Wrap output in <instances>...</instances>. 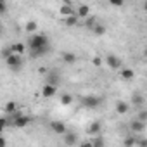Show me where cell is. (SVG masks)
<instances>
[{"mask_svg": "<svg viewBox=\"0 0 147 147\" xmlns=\"http://www.w3.org/2000/svg\"><path fill=\"white\" fill-rule=\"evenodd\" d=\"M16 111H18V104H16V102L11 100V102L5 104V113H7V114H14Z\"/></svg>", "mask_w": 147, "mask_h": 147, "instance_id": "obj_25", "label": "cell"}, {"mask_svg": "<svg viewBox=\"0 0 147 147\" xmlns=\"http://www.w3.org/2000/svg\"><path fill=\"white\" fill-rule=\"evenodd\" d=\"M100 131H102V125H100L99 121H92V123L87 126V133H88L90 137H97V135H100Z\"/></svg>", "mask_w": 147, "mask_h": 147, "instance_id": "obj_8", "label": "cell"}, {"mask_svg": "<svg viewBox=\"0 0 147 147\" xmlns=\"http://www.w3.org/2000/svg\"><path fill=\"white\" fill-rule=\"evenodd\" d=\"M113 7H123L125 5V2H123V0H111V2H109Z\"/></svg>", "mask_w": 147, "mask_h": 147, "instance_id": "obj_29", "label": "cell"}, {"mask_svg": "<svg viewBox=\"0 0 147 147\" xmlns=\"http://www.w3.org/2000/svg\"><path fill=\"white\" fill-rule=\"evenodd\" d=\"M82 102H83L85 107L95 109V107H99V104H100V97H97V95H87V97H83Z\"/></svg>", "mask_w": 147, "mask_h": 147, "instance_id": "obj_4", "label": "cell"}, {"mask_svg": "<svg viewBox=\"0 0 147 147\" xmlns=\"http://www.w3.org/2000/svg\"><path fill=\"white\" fill-rule=\"evenodd\" d=\"M36 28H38L36 21H28V23L24 24V30H26L28 33H36Z\"/></svg>", "mask_w": 147, "mask_h": 147, "instance_id": "obj_23", "label": "cell"}, {"mask_svg": "<svg viewBox=\"0 0 147 147\" xmlns=\"http://www.w3.org/2000/svg\"><path fill=\"white\" fill-rule=\"evenodd\" d=\"M59 102H61L62 106H69V104L73 102V95H71V94H62L61 99H59Z\"/></svg>", "mask_w": 147, "mask_h": 147, "instance_id": "obj_24", "label": "cell"}, {"mask_svg": "<svg viewBox=\"0 0 147 147\" xmlns=\"http://www.w3.org/2000/svg\"><path fill=\"white\" fill-rule=\"evenodd\" d=\"M50 52V45H45V47H40V49H33V50H30V55L33 57V59H38V57H43L45 54H49Z\"/></svg>", "mask_w": 147, "mask_h": 147, "instance_id": "obj_10", "label": "cell"}, {"mask_svg": "<svg viewBox=\"0 0 147 147\" xmlns=\"http://www.w3.org/2000/svg\"><path fill=\"white\" fill-rule=\"evenodd\" d=\"M49 125H50V130H52L54 133H57V135H64V133L67 131L66 125H64L62 121H59V119H52Z\"/></svg>", "mask_w": 147, "mask_h": 147, "instance_id": "obj_5", "label": "cell"}, {"mask_svg": "<svg viewBox=\"0 0 147 147\" xmlns=\"http://www.w3.org/2000/svg\"><path fill=\"white\" fill-rule=\"evenodd\" d=\"M2 33H4V30H2V26H0V36H2Z\"/></svg>", "mask_w": 147, "mask_h": 147, "instance_id": "obj_37", "label": "cell"}, {"mask_svg": "<svg viewBox=\"0 0 147 147\" xmlns=\"http://www.w3.org/2000/svg\"><path fill=\"white\" fill-rule=\"evenodd\" d=\"M130 111V104L128 102H125V100H118L116 102V113L118 114H126Z\"/></svg>", "mask_w": 147, "mask_h": 147, "instance_id": "obj_17", "label": "cell"}, {"mask_svg": "<svg viewBox=\"0 0 147 147\" xmlns=\"http://www.w3.org/2000/svg\"><path fill=\"white\" fill-rule=\"evenodd\" d=\"M11 54H12V52H11V49H9V47H5V49L2 50V57H4V59H7Z\"/></svg>", "mask_w": 147, "mask_h": 147, "instance_id": "obj_32", "label": "cell"}, {"mask_svg": "<svg viewBox=\"0 0 147 147\" xmlns=\"http://www.w3.org/2000/svg\"><path fill=\"white\" fill-rule=\"evenodd\" d=\"M123 144H125V147H135V144H137V137H135V135H128V137H125Z\"/></svg>", "mask_w": 147, "mask_h": 147, "instance_id": "obj_22", "label": "cell"}, {"mask_svg": "<svg viewBox=\"0 0 147 147\" xmlns=\"http://www.w3.org/2000/svg\"><path fill=\"white\" fill-rule=\"evenodd\" d=\"M78 18L76 16H69V18H64V24L67 26V28H75L76 24H78Z\"/></svg>", "mask_w": 147, "mask_h": 147, "instance_id": "obj_19", "label": "cell"}, {"mask_svg": "<svg viewBox=\"0 0 147 147\" xmlns=\"http://www.w3.org/2000/svg\"><path fill=\"white\" fill-rule=\"evenodd\" d=\"M130 128H131L133 135H135V133H144V130H145V123H142V121H138V119H133V121L130 123Z\"/></svg>", "mask_w": 147, "mask_h": 147, "instance_id": "obj_15", "label": "cell"}, {"mask_svg": "<svg viewBox=\"0 0 147 147\" xmlns=\"http://www.w3.org/2000/svg\"><path fill=\"white\" fill-rule=\"evenodd\" d=\"M137 119H138V121H142V123H147V111H140Z\"/></svg>", "mask_w": 147, "mask_h": 147, "instance_id": "obj_28", "label": "cell"}, {"mask_svg": "<svg viewBox=\"0 0 147 147\" xmlns=\"http://www.w3.org/2000/svg\"><path fill=\"white\" fill-rule=\"evenodd\" d=\"M47 71H49V69H47V67H43V66H42V67H38V73H40V75H47Z\"/></svg>", "mask_w": 147, "mask_h": 147, "instance_id": "obj_36", "label": "cell"}, {"mask_svg": "<svg viewBox=\"0 0 147 147\" xmlns=\"http://www.w3.org/2000/svg\"><path fill=\"white\" fill-rule=\"evenodd\" d=\"M2 133H4V130H2V128H0V137H2Z\"/></svg>", "mask_w": 147, "mask_h": 147, "instance_id": "obj_38", "label": "cell"}, {"mask_svg": "<svg viewBox=\"0 0 147 147\" xmlns=\"http://www.w3.org/2000/svg\"><path fill=\"white\" fill-rule=\"evenodd\" d=\"M135 145H138V147H147V138L137 137V144H135Z\"/></svg>", "mask_w": 147, "mask_h": 147, "instance_id": "obj_27", "label": "cell"}, {"mask_svg": "<svg viewBox=\"0 0 147 147\" xmlns=\"http://www.w3.org/2000/svg\"><path fill=\"white\" fill-rule=\"evenodd\" d=\"M0 147H7V142H5V138H4V135L0 137Z\"/></svg>", "mask_w": 147, "mask_h": 147, "instance_id": "obj_35", "label": "cell"}, {"mask_svg": "<svg viewBox=\"0 0 147 147\" xmlns=\"http://www.w3.org/2000/svg\"><path fill=\"white\" fill-rule=\"evenodd\" d=\"M5 12H7V4L4 0H0V14H5Z\"/></svg>", "mask_w": 147, "mask_h": 147, "instance_id": "obj_30", "label": "cell"}, {"mask_svg": "<svg viewBox=\"0 0 147 147\" xmlns=\"http://www.w3.org/2000/svg\"><path fill=\"white\" fill-rule=\"evenodd\" d=\"M92 64H94V66H97V67H99V66H100V64H102V61H100V57H94V59H92Z\"/></svg>", "mask_w": 147, "mask_h": 147, "instance_id": "obj_33", "label": "cell"}, {"mask_svg": "<svg viewBox=\"0 0 147 147\" xmlns=\"http://www.w3.org/2000/svg\"><path fill=\"white\" fill-rule=\"evenodd\" d=\"M62 137H64L62 140H64V144H66L67 147H71V145H76V144H78V135H76L75 131H66Z\"/></svg>", "mask_w": 147, "mask_h": 147, "instance_id": "obj_9", "label": "cell"}, {"mask_svg": "<svg viewBox=\"0 0 147 147\" xmlns=\"http://www.w3.org/2000/svg\"><path fill=\"white\" fill-rule=\"evenodd\" d=\"M106 64H107L111 69H121V61H119V57L114 55V54H107V55H106Z\"/></svg>", "mask_w": 147, "mask_h": 147, "instance_id": "obj_7", "label": "cell"}, {"mask_svg": "<svg viewBox=\"0 0 147 147\" xmlns=\"http://www.w3.org/2000/svg\"><path fill=\"white\" fill-rule=\"evenodd\" d=\"M92 147H106V140L100 137V135H97V137H92Z\"/></svg>", "mask_w": 147, "mask_h": 147, "instance_id": "obj_20", "label": "cell"}, {"mask_svg": "<svg viewBox=\"0 0 147 147\" xmlns=\"http://www.w3.org/2000/svg\"><path fill=\"white\" fill-rule=\"evenodd\" d=\"M119 76H121L125 82H130V80L135 78V71L130 69V67H123V69H119Z\"/></svg>", "mask_w": 147, "mask_h": 147, "instance_id": "obj_16", "label": "cell"}, {"mask_svg": "<svg viewBox=\"0 0 147 147\" xmlns=\"http://www.w3.org/2000/svg\"><path fill=\"white\" fill-rule=\"evenodd\" d=\"M5 64L12 69V71H19L23 67V57L21 55H16V54H11L7 59H5Z\"/></svg>", "mask_w": 147, "mask_h": 147, "instance_id": "obj_2", "label": "cell"}, {"mask_svg": "<svg viewBox=\"0 0 147 147\" xmlns=\"http://www.w3.org/2000/svg\"><path fill=\"white\" fill-rule=\"evenodd\" d=\"M61 59H62L64 64H75V62L78 61V55H76V54H73V52H62Z\"/></svg>", "mask_w": 147, "mask_h": 147, "instance_id": "obj_13", "label": "cell"}, {"mask_svg": "<svg viewBox=\"0 0 147 147\" xmlns=\"http://www.w3.org/2000/svg\"><path fill=\"white\" fill-rule=\"evenodd\" d=\"M78 147H92V142L90 140H83V142H80Z\"/></svg>", "mask_w": 147, "mask_h": 147, "instance_id": "obj_34", "label": "cell"}, {"mask_svg": "<svg viewBox=\"0 0 147 147\" xmlns=\"http://www.w3.org/2000/svg\"><path fill=\"white\" fill-rule=\"evenodd\" d=\"M9 49H11V52H12V54H16V55H23V54H24V50H26V45H24L23 42H16V43H12Z\"/></svg>", "mask_w": 147, "mask_h": 147, "instance_id": "obj_14", "label": "cell"}, {"mask_svg": "<svg viewBox=\"0 0 147 147\" xmlns=\"http://www.w3.org/2000/svg\"><path fill=\"white\" fill-rule=\"evenodd\" d=\"M57 94V87H52V85H43V88H42V97L43 99H50V97H54Z\"/></svg>", "mask_w": 147, "mask_h": 147, "instance_id": "obj_12", "label": "cell"}, {"mask_svg": "<svg viewBox=\"0 0 147 147\" xmlns=\"http://www.w3.org/2000/svg\"><path fill=\"white\" fill-rule=\"evenodd\" d=\"M45 76H47V85L59 87V83H61V73L57 69H49Z\"/></svg>", "mask_w": 147, "mask_h": 147, "instance_id": "obj_3", "label": "cell"}, {"mask_svg": "<svg viewBox=\"0 0 147 147\" xmlns=\"http://www.w3.org/2000/svg\"><path fill=\"white\" fill-rule=\"evenodd\" d=\"M75 16H76L78 19H87V18L90 16V7H88L87 4H80V5L75 9Z\"/></svg>", "mask_w": 147, "mask_h": 147, "instance_id": "obj_6", "label": "cell"}, {"mask_svg": "<svg viewBox=\"0 0 147 147\" xmlns=\"http://www.w3.org/2000/svg\"><path fill=\"white\" fill-rule=\"evenodd\" d=\"M92 31H94V35H97V36H102V35H106V31H107V28H106L104 24H95Z\"/></svg>", "mask_w": 147, "mask_h": 147, "instance_id": "obj_21", "label": "cell"}, {"mask_svg": "<svg viewBox=\"0 0 147 147\" xmlns=\"http://www.w3.org/2000/svg\"><path fill=\"white\" fill-rule=\"evenodd\" d=\"M59 14H61L62 18H69V16H75V9H73L71 2H66L64 5H61V9H59Z\"/></svg>", "mask_w": 147, "mask_h": 147, "instance_id": "obj_11", "label": "cell"}, {"mask_svg": "<svg viewBox=\"0 0 147 147\" xmlns=\"http://www.w3.org/2000/svg\"><path fill=\"white\" fill-rule=\"evenodd\" d=\"M5 126H9V119L7 118H0V128H5Z\"/></svg>", "mask_w": 147, "mask_h": 147, "instance_id": "obj_31", "label": "cell"}, {"mask_svg": "<svg viewBox=\"0 0 147 147\" xmlns=\"http://www.w3.org/2000/svg\"><path fill=\"white\" fill-rule=\"evenodd\" d=\"M97 24V19L95 18H92V16H88L87 19H85V26L88 28V30H94V26Z\"/></svg>", "mask_w": 147, "mask_h": 147, "instance_id": "obj_26", "label": "cell"}, {"mask_svg": "<svg viewBox=\"0 0 147 147\" xmlns=\"http://www.w3.org/2000/svg\"><path fill=\"white\" fill-rule=\"evenodd\" d=\"M45 45H50V43H49L47 35H42V33H35V35L30 36V40H28V47H30V50H33V49H40V47H45Z\"/></svg>", "mask_w": 147, "mask_h": 147, "instance_id": "obj_1", "label": "cell"}, {"mask_svg": "<svg viewBox=\"0 0 147 147\" xmlns=\"http://www.w3.org/2000/svg\"><path fill=\"white\" fill-rule=\"evenodd\" d=\"M131 102H133V106H137V107H142V106H144V102H145V99H144V95H142L140 92H137V94H133V97H131Z\"/></svg>", "mask_w": 147, "mask_h": 147, "instance_id": "obj_18", "label": "cell"}]
</instances>
